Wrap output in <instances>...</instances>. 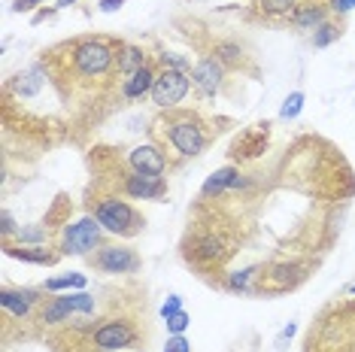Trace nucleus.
<instances>
[{
	"label": "nucleus",
	"instance_id": "23",
	"mask_svg": "<svg viewBox=\"0 0 355 352\" xmlns=\"http://www.w3.org/2000/svg\"><path fill=\"white\" fill-rule=\"evenodd\" d=\"M301 107H304V94L295 91V94H288V98H286V103H282V109H279V116L282 118H295L297 113H301Z\"/></svg>",
	"mask_w": 355,
	"mask_h": 352
},
{
	"label": "nucleus",
	"instance_id": "30",
	"mask_svg": "<svg viewBox=\"0 0 355 352\" xmlns=\"http://www.w3.org/2000/svg\"><path fill=\"white\" fill-rule=\"evenodd\" d=\"M122 3H125V0H101L98 10H101V12H116Z\"/></svg>",
	"mask_w": 355,
	"mask_h": 352
},
{
	"label": "nucleus",
	"instance_id": "8",
	"mask_svg": "<svg viewBox=\"0 0 355 352\" xmlns=\"http://www.w3.org/2000/svg\"><path fill=\"white\" fill-rule=\"evenodd\" d=\"M92 340L101 352L125 349V346H134L137 343V328H134V322H128V319H107V322H101L94 328Z\"/></svg>",
	"mask_w": 355,
	"mask_h": 352
},
{
	"label": "nucleus",
	"instance_id": "18",
	"mask_svg": "<svg viewBox=\"0 0 355 352\" xmlns=\"http://www.w3.org/2000/svg\"><path fill=\"white\" fill-rule=\"evenodd\" d=\"M304 0H255V12L261 19H292Z\"/></svg>",
	"mask_w": 355,
	"mask_h": 352
},
{
	"label": "nucleus",
	"instance_id": "17",
	"mask_svg": "<svg viewBox=\"0 0 355 352\" xmlns=\"http://www.w3.org/2000/svg\"><path fill=\"white\" fill-rule=\"evenodd\" d=\"M6 255H10V258L31 261V264H55L61 252H49L43 243H37V246H25V243H21V246H12V243H6Z\"/></svg>",
	"mask_w": 355,
	"mask_h": 352
},
{
	"label": "nucleus",
	"instance_id": "33",
	"mask_svg": "<svg viewBox=\"0 0 355 352\" xmlns=\"http://www.w3.org/2000/svg\"><path fill=\"white\" fill-rule=\"evenodd\" d=\"M349 292H352V294H355V285H349Z\"/></svg>",
	"mask_w": 355,
	"mask_h": 352
},
{
	"label": "nucleus",
	"instance_id": "10",
	"mask_svg": "<svg viewBox=\"0 0 355 352\" xmlns=\"http://www.w3.org/2000/svg\"><path fill=\"white\" fill-rule=\"evenodd\" d=\"M122 191L134 201H158L167 195L164 176H146V173H128L122 179Z\"/></svg>",
	"mask_w": 355,
	"mask_h": 352
},
{
	"label": "nucleus",
	"instance_id": "31",
	"mask_svg": "<svg viewBox=\"0 0 355 352\" xmlns=\"http://www.w3.org/2000/svg\"><path fill=\"white\" fill-rule=\"evenodd\" d=\"M0 219H3V237L10 240V237H12V231H15V225H12V215L3 210V213H0Z\"/></svg>",
	"mask_w": 355,
	"mask_h": 352
},
{
	"label": "nucleus",
	"instance_id": "32",
	"mask_svg": "<svg viewBox=\"0 0 355 352\" xmlns=\"http://www.w3.org/2000/svg\"><path fill=\"white\" fill-rule=\"evenodd\" d=\"M70 3H76V0H58V6H70Z\"/></svg>",
	"mask_w": 355,
	"mask_h": 352
},
{
	"label": "nucleus",
	"instance_id": "12",
	"mask_svg": "<svg viewBox=\"0 0 355 352\" xmlns=\"http://www.w3.org/2000/svg\"><path fill=\"white\" fill-rule=\"evenodd\" d=\"M222 79H225V67L216 58H200L195 64V70H191V85L204 98H216L222 91Z\"/></svg>",
	"mask_w": 355,
	"mask_h": 352
},
{
	"label": "nucleus",
	"instance_id": "21",
	"mask_svg": "<svg viewBox=\"0 0 355 352\" xmlns=\"http://www.w3.org/2000/svg\"><path fill=\"white\" fill-rule=\"evenodd\" d=\"M85 274H67V276H52L46 279L43 292H61V289H85Z\"/></svg>",
	"mask_w": 355,
	"mask_h": 352
},
{
	"label": "nucleus",
	"instance_id": "14",
	"mask_svg": "<svg viewBox=\"0 0 355 352\" xmlns=\"http://www.w3.org/2000/svg\"><path fill=\"white\" fill-rule=\"evenodd\" d=\"M325 21H328V10L319 0H304V3L297 6V12L292 15V25L304 28V30H316L319 25H325Z\"/></svg>",
	"mask_w": 355,
	"mask_h": 352
},
{
	"label": "nucleus",
	"instance_id": "11",
	"mask_svg": "<svg viewBox=\"0 0 355 352\" xmlns=\"http://www.w3.org/2000/svg\"><path fill=\"white\" fill-rule=\"evenodd\" d=\"M128 167H131L134 173H146V176H164L167 170V158L161 146L155 143H146V146H137L128 152Z\"/></svg>",
	"mask_w": 355,
	"mask_h": 352
},
{
	"label": "nucleus",
	"instance_id": "24",
	"mask_svg": "<svg viewBox=\"0 0 355 352\" xmlns=\"http://www.w3.org/2000/svg\"><path fill=\"white\" fill-rule=\"evenodd\" d=\"M19 240H21L25 246L46 243V228H19Z\"/></svg>",
	"mask_w": 355,
	"mask_h": 352
},
{
	"label": "nucleus",
	"instance_id": "27",
	"mask_svg": "<svg viewBox=\"0 0 355 352\" xmlns=\"http://www.w3.org/2000/svg\"><path fill=\"white\" fill-rule=\"evenodd\" d=\"M176 313H182V298H180V294H173V298L167 301L164 307H161V316H164V319H171Z\"/></svg>",
	"mask_w": 355,
	"mask_h": 352
},
{
	"label": "nucleus",
	"instance_id": "22",
	"mask_svg": "<svg viewBox=\"0 0 355 352\" xmlns=\"http://www.w3.org/2000/svg\"><path fill=\"white\" fill-rule=\"evenodd\" d=\"M337 37H340V25L325 21V25H319L316 30H313V46H328V43H334Z\"/></svg>",
	"mask_w": 355,
	"mask_h": 352
},
{
	"label": "nucleus",
	"instance_id": "20",
	"mask_svg": "<svg viewBox=\"0 0 355 352\" xmlns=\"http://www.w3.org/2000/svg\"><path fill=\"white\" fill-rule=\"evenodd\" d=\"M216 61L219 64H231V67H243V61H246V55L240 46H234V43H216Z\"/></svg>",
	"mask_w": 355,
	"mask_h": 352
},
{
	"label": "nucleus",
	"instance_id": "9",
	"mask_svg": "<svg viewBox=\"0 0 355 352\" xmlns=\"http://www.w3.org/2000/svg\"><path fill=\"white\" fill-rule=\"evenodd\" d=\"M268 143H270V125L268 122L252 125V127H243V131L234 137L228 155L234 158V161H252V158L264 155Z\"/></svg>",
	"mask_w": 355,
	"mask_h": 352
},
{
	"label": "nucleus",
	"instance_id": "28",
	"mask_svg": "<svg viewBox=\"0 0 355 352\" xmlns=\"http://www.w3.org/2000/svg\"><path fill=\"white\" fill-rule=\"evenodd\" d=\"M328 10L331 12H349V10H355V0H328Z\"/></svg>",
	"mask_w": 355,
	"mask_h": 352
},
{
	"label": "nucleus",
	"instance_id": "4",
	"mask_svg": "<svg viewBox=\"0 0 355 352\" xmlns=\"http://www.w3.org/2000/svg\"><path fill=\"white\" fill-rule=\"evenodd\" d=\"M234 246L228 234H225V228H216L213 222H207V228H195V237H185L182 243V255L189 264H195V267H219L225 258H231Z\"/></svg>",
	"mask_w": 355,
	"mask_h": 352
},
{
	"label": "nucleus",
	"instance_id": "2",
	"mask_svg": "<svg viewBox=\"0 0 355 352\" xmlns=\"http://www.w3.org/2000/svg\"><path fill=\"white\" fill-rule=\"evenodd\" d=\"M70 52V64H73L76 76L83 79H94L110 73V67L116 64L119 67V52H122V43H110V39L101 37H88V39H76L73 46H67Z\"/></svg>",
	"mask_w": 355,
	"mask_h": 352
},
{
	"label": "nucleus",
	"instance_id": "25",
	"mask_svg": "<svg viewBox=\"0 0 355 352\" xmlns=\"http://www.w3.org/2000/svg\"><path fill=\"white\" fill-rule=\"evenodd\" d=\"M185 328H189V313H176V316L167 319V331L171 334H182Z\"/></svg>",
	"mask_w": 355,
	"mask_h": 352
},
{
	"label": "nucleus",
	"instance_id": "26",
	"mask_svg": "<svg viewBox=\"0 0 355 352\" xmlns=\"http://www.w3.org/2000/svg\"><path fill=\"white\" fill-rule=\"evenodd\" d=\"M164 352H191V343L182 337V334H173L171 340H167V346H164Z\"/></svg>",
	"mask_w": 355,
	"mask_h": 352
},
{
	"label": "nucleus",
	"instance_id": "5",
	"mask_svg": "<svg viewBox=\"0 0 355 352\" xmlns=\"http://www.w3.org/2000/svg\"><path fill=\"white\" fill-rule=\"evenodd\" d=\"M101 237H103V225L94 215H85V219L73 222V225H64L58 249L61 255H88L101 243Z\"/></svg>",
	"mask_w": 355,
	"mask_h": 352
},
{
	"label": "nucleus",
	"instance_id": "16",
	"mask_svg": "<svg viewBox=\"0 0 355 352\" xmlns=\"http://www.w3.org/2000/svg\"><path fill=\"white\" fill-rule=\"evenodd\" d=\"M155 70H152V64H146V67H140L137 73H131L128 79H122V94L128 100L134 98H143L146 91H152V85H155Z\"/></svg>",
	"mask_w": 355,
	"mask_h": 352
},
{
	"label": "nucleus",
	"instance_id": "1",
	"mask_svg": "<svg viewBox=\"0 0 355 352\" xmlns=\"http://www.w3.org/2000/svg\"><path fill=\"white\" fill-rule=\"evenodd\" d=\"M158 127H164V131H155L158 140L164 146H171L180 158L200 155L209 146V140H213L209 125L198 113H167V118L158 122Z\"/></svg>",
	"mask_w": 355,
	"mask_h": 352
},
{
	"label": "nucleus",
	"instance_id": "15",
	"mask_svg": "<svg viewBox=\"0 0 355 352\" xmlns=\"http://www.w3.org/2000/svg\"><path fill=\"white\" fill-rule=\"evenodd\" d=\"M237 176H240V170L234 164H228V167H222V170H216L209 179L204 182V188H200V201H213V197H219L222 191H228V188H234V182H237Z\"/></svg>",
	"mask_w": 355,
	"mask_h": 352
},
{
	"label": "nucleus",
	"instance_id": "13",
	"mask_svg": "<svg viewBox=\"0 0 355 352\" xmlns=\"http://www.w3.org/2000/svg\"><path fill=\"white\" fill-rule=\"evenodd\" d=\"M40 294H43V292H37V289H3V294H0V303H3V310L10 316L28 319L31 310L43 303Z\"/></svg>",
	"mask_w": 355,
	"mask_h": 352
},
{
	"label": "nucleus",
	"instance_id": "6",
	"mask_svg": "<svg viewBox=\"0 0 355 352\" xmlns=\"http://www.w3.org/2000/svg\"><path fill=\"white\" fill-rule=\"evenodd\" d=\"M191 88V76L185 70H176V67H161V73L155 76V85H152V103L158 109H176L185 94Z\"/></svg>",
	"mask_w": 355,
	"mask_h": 352
},
{
	"label": "nucleus",
	"instance_id": "3",
	"mask_svg": "<svg viewBox=\"0 0 355 352\" xmlns=\"http://www.w3.org/2000/svg\"><path fill=\"white\" fill-rule=\"evenodd\" d=\"M88 206H92L94 219L103 225V231H110L116 237H137L143 231V215L119 195H112V191L94 195Z\"/></svg>",
	"mask_w": 355,
	"mask_h": 352
},
{
	"label": "nucleus",
	"instance_id": "7",
	"mask_svg": "<svg viewBox=\"0 0 355 352\" xmlns=\"http://www.w3.org/2000/svg\"><path fill=\"white\" fill-rule=\"evenodd\" d=\"M88 261L101 270V274H137L140 270V255L131 246H101L94 255H88Z\"/></svg>",
	"mask_w": 355,
	"mask_h": 352
},
{
	"label": "nucleus",
	"instance_id": "19",
	"mask_svg": "<svg viewBox=\"0 0 355 352\" xmlns=\"http://www.w3.org/2000/svg\"><path fill=\"white\" fill-rule=\"evenodd\" d=\"M140 67H146V55H143V49L122 43V52H119V73L128 79L131 73H137Z\"/></svg>",
	"mask_w": 355,
	"mask_h": 352
},
{
	"label": "nucleus",
	"instance_id": "29",
	"mask_svg": "<svg viewBox=\"0 0 355 352\" xmlns=\"http://www.w3.org/2000/svg\"><path fill=\"white\" fill-rule=\"evenodd\" d=\"M40 3H46V0H15L12 10L15 12H28V10H34V6H40Z\"/></svg>",
	"mask_w": 355,
	"mask_h": 352
}]
</instances>
